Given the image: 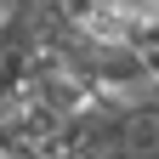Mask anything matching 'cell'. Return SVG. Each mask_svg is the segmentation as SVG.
Returning a JSON list of instances; mask_svg holds the SVG:
<instances>
[{
    "mask_svg": "<svg viewBox=\"0 0 159 159\" xmlns=\"http://www.w3.org/2000/svg\"><path fill=\"white\" fill-rule=\"evenodd\" d=\"M153 91H159V85H153Z\"/></svg>",
    "mask_w": 159,
    "mask_h": 159,
    "instance_id": "obj_1",
    "label": "cell"
}]
</instances>
